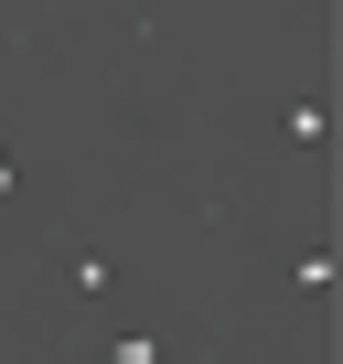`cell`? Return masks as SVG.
<instances>
[{"instance_id":"obj_1","label":"cell","mask_w":343,"mask_h":364,"mask_svg":"<svg viewBox=\"0 0 343 364\" xmlns=\"http://www.w3.org/2000/svg\"><path fill=\"white\" fill-rule=\"evenodd\" d=\"M97 364H172V343H161V332H107Z\"/></svg>"},{"instance_id":"obj_2","label":"cell","mask_w":343,"mask_h":364,"mask_svg":"<svg viewBox=\"0 0 343 364\" xmlns=\"http://www.w3.org/2000/svg\"><path fill=\"white\" fill-rule=\"evenodd\" d=\"M65 289H75V300H107L118 268H107V257H65Z\"/></svg>"},{"instance_id":"obj_3","label":"cell","mask_w":343,"mask_h":364,"mask_svg":"<svg viewBox=\"0 0 343 364\" xmlns=\"http://www.w3.org/2000/svg\"><path fill=\"white\" fill-rule=\"evenodd\" d=\"M290 139H300V150H322V139H332V107H322V97H300V107H290Z\"/></svg>"},{"instance_id":"obj_4","label":"cell","mask_w":343,"mask_h":364,"mask_svg":"<svg viewBox=\"0 0 343 364\" xmlns=\"http://www.w3.org/2000/svg\"><path fill=\"white\" fill-rule=\"evenodd\" d=\"M290 279H300V289H311V300H322V289H332V279H343V257H332V247H311V257H300V268H290Z\"/></svg>"},{"instance_id":"obj_5","label":"cell","mask_w":343,"mask_h":364,"mask_svg":"<svg viewBox=\"0 0 343 364\" xmlns=\"http://www.w3.org/2000/svg\"><path fill=\"white\" fill-rule=\"evenodd\" d=\"M11 182H22V161H11V139H0V193H11Z\"/></svg>"}]
</instances>
